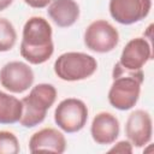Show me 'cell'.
Segmentation results:
<instances>
[{"mask_svg":"<svg viewBox=\"0 0 154 154\" xmlns=\"http://www.w3.org/2000/svg\"><path fill=\"white\" fill-rule=\"evenodd\" d=\"M19 152V142L10 131H0V154H17Z\"/></svg>","mask_w":154,"mask_h":154,"instance_id":"cell-16","label":"cell"},{"mask_svg":"<svg viewBox=\"0 0 154 154\" xmlns=\"http://www.w3.org/2000/svg\"><path fill=\"white\" fill-rule=\"evenodd\" d=\"M153 123L150 114L143 109H136L128 117L125 135L130 143L137 148L146 146L152 140Z\"/></svg>","mask_w":154,"mask_h":154,"instance_id":"cell-9","label":"cell"},{"mask_svg":"<svg viewBox=\"0 0 154 154\" xmlns=\"http://www.w3.org/2000/svg\"><path fill=\"white\" fill-rule=\"evenodd\" d=\"M143 79L142 70L130 71L117 63L113 69V83L108 91L109 103L120 111L132 108L138 101Z\"/></svg>","mask_w":154,"mask_h":154,"instance_id":"cell-2","label":"cell"},{"mask_svg":"<svg viewBox=\"0 0 154 154\" xmlns=\"http://www.w3.org/2000/svg\"><path fill=\"white\" fill-rule=\"evenodd\" d=\"M17 41V32L13 24L6 18H0V52L13 48Z\"/></svg>","mask_w":154,"mask_h":154,"instance_id":"cell-15","label":"cell"},{"mask_svg":"<svg viewBox=\"0 0 154 154\" xmlns=\"http://www.w3.org/2000/svg\"><path fill=\"white\" fill-rule=\"evenodd\" d=\"M25 4H28L29 6L34 7V8H43L46 6H48V4L52 0H24Z\"/></svg>","mask_w":154,"mask_h":154,"instance_id":"cell-18","label":"cell"},{"mask_svg":"<svg viewBox=\"0 0 154 154\" xmlns=\"http://www.w3.org/2000/svg\"><path fill=\"white\" fill-rule=\"evenodd\" d=\"M23 106L16 96L0 90V124H13L19 122Z\"/></svg>","mask_w":154,"mask_h":154,"instance_id":"cell-14","label":"cell"},{"mask_svg":"<svg viewBox=\"0 0 154 154\" xmlns=\"http://www.w3.org/2000/svg\"><path fill=\"white\" fill-rule=\"evenodd\" d=\"M34 82L31 67L22 61H10L0 70V84L11 93H23Z\"/></svg>","mask_w":154,"mask_h":154,"instance_id":"cell-7","label":"cell"},{"mask_svg":"<svg viewBox=\"0 0 154 154\" xmlns=\"http://www.w3.org/2000/svg\"><path fill=\"white\" fill-rule=\"evenodd\" d=\"M54 52L52 26L43 17H31L23 28L20 55L30 64L38 65L47 61Z\"/></svg>","mask_w":154,"mask_h":154,"instance_id":"cell-1","label":"cell"},{"mask_svg":"<svg viewBox=\"0 0 154 154\" xmlns=\"http://www.w3.org/2000/svg\"><path fill=\"white\" fill-rule=\"evenodd\" d=\"M152 58L150 45L143 37H136L129 41L123 48L119 64L130 71L142 70L144 64Z\"/></svg>","mask_w":154,"mask_h":154,"instance_id":"cell-10","label":"cell"},{"mask_svg":"<svg viewBox=\"0 0 154 154\" xmlns=\"http://www.w3.org/2000/svg\"><path fill=\"white\" fill-rule=\"evenodd\" d=\"M152 0H109V13L120 24H134L146 18L150 11Z\"/></svg>","mask_w":154,"mask_h":154,"instance_id":"cell-8","label":"cell"},{"mask_svg":"<svg viewBox=\"0 0 154 154\" xmlns=\"http://www.w3.org/2000/svg\"><path fill=\"white\" fill-rule=\"evenodd\" d=\"M57 99V90L52 84L41 83L35 85L28 96L23 97L20 125L25 128H34L42 123L46 118L47 111L53 106Z\"/></svg>","mask_w":154,"mask_h":154,"instance_id":"cell-3","label":"cell"},{"mask_svg":"<svg viewBox=\"0 0 154 154\" xmlns=\"http://www.w3.org/2000/svg\"><path fill=\"white\" fill-rule=\"evenodd\" d=\"M108 152L109 153H122V154L132 153V144L129 141H120L113 148H111Z\"/></svg>","mask_w":154,"mask_h":154,"instance_id":"cell-17","label":"cell"},{"mask_svg":"<svg viewBox=\"0 0 154 154\" xmlns=\"http://www.w3.org/2000/svg\"><path fill=\"white\" fill-rule=\"evenodd\" d=\"M54 120L65 132H77L84 128L88 120V108L79 99H65L57 106L54 111Z\"/></svg>","mask_w":154,"mask_h":154,"instance_id":"cell-5","label":"cell"},{"mask_svg":"<svg viewBox=\"0 0 154 154\" xmlns=\"http://www.w3.org/2000/svg\"><path fill=\"white\" fill-rule=\"evenodd\" d=\"M13 0H0V11H4L5 8H7Z\"/></svg>","mask_w":154,"mask_h":154,"instance_id":"cell-19","label":"cell"},{"mask_svg":"<svg viewBox=\"0 0 154 154\" xmlns=\"http://www.w3.org/2000/svg\"><path fill=\"white\" fill-rule=\"evenodd\" d=\"M47 12L58 26L67 28L78 19L79 6L75 0H52Z\"/></svg>","mask_w":154,"mask_h":154,"instance_id":"cell-13","label":"cell"},{"mask_svg":"<svg viewBox=\"0 0 154 154\" xmlns=\"http://www.w3.org/2000/svg\"><path fill=\"white\" fill-rule=\"evenodd\" d=\"M97 67L94 57L82 52H67L61 54L54 63L55 75L67 82L81 81L90 77Z\"/></svg>","mask_w":154,"mask_h":154,"instance_id":"cell-4","label":"cell"},{"mask_svg":"<svg viewBox=\"0 0 154 154\" xmlns=\"http://www.w3.org/2000/svg\"><path fill=\"white\" fill-rule=\"evenodd\" d=\"M119 42L117 29L107 20L99 19L88 25L84 32L87 48L97 53H107L116 48Z\"/></svg>","mask_w":154,"mask_h":154,"instance_id":"cell-6","label":"cell"},{"mask_svg":"<svg viewBox=\"0 0 154 154\" xmlns=\"http://www.w3.org/2000/svg\"><path fill=\"white\" fill-rule=\"evenodd\" d=\"M90 132L97 144H111L119 136V122L112 113L100 112L91 122Z\"/></svg>","mask_w":154,"mask_h":154,"instance_id":"cell-12","label":"cell"},{"mask_svg":"<svg viewBox=\"0 0 154 154\" xmlns=\"http://www.w3.org/2000/svg\"><path fill=\"white\" fill-rule=\"evenodd\" d=\"M66 149L64 135L53 128H45L35 132L29 140V150L31 153L51 152L61 154Z\"/></svg>","mask_w":154,"mask_h":154,"instance_id":"cell-11","label":"cell"}]
</instances>
